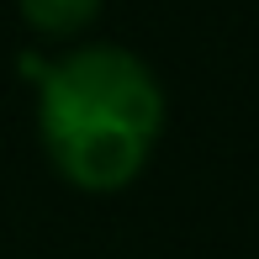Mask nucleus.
Here are the masks:
<instances>
[{
    "label": "nucleus",
    "instance_id": "nucleus-1",
    "mask_svg": "<svg viewBox=\"0 0 259 259\" xmlns=\"http://www.w3.org/2000/svg\"><path fill=\"white\" fill-rule=\"evenodd\" d=\"M37 143L58 180L90 196H116L148 169L164 138L159 74L122 42H74L32 79Z\"/></svg>",
    "mask_w": 259,
    "mask_h": 259
},
{
    "label": "nucleus",
    "instance_id": "nucleus-2",
    "mask_svg": "<svg viewBox=\"0 0 259 259\" xmlns=\"http://www.w3.org/2000/svg\"><path fill=\"white\" fill-rule=\"evenodd\" d=\"M106 0H16L21 21H27L37 37H53V42H69L79 37V32L96 27Z\"/></svg>",
    "mask_w": 259,
    "mask_h": 259
}]
</instances>
